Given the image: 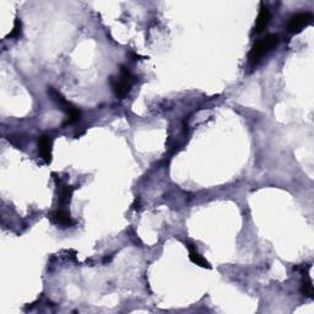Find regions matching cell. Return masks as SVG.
Listing matches in <instances>:
<instances>
[{"label":"cell","instance_id":"obj_8","mask_svg":"<svg viewBox=\"0 0 314 314\" xmlns=\"http://www.w3.org/2000/svg\"><path fill=\"white\" fill-rule=\"evenodd\" d=\"M185 245H187V248L189 249V259L192 260L193 263L197 264V265H199L200 268H205V269H210V264L207 262V259H204V258L202 257V255L198 253L197 248L194 247V244H190V243H185Z\"/></svg>","mask_w":314,"mask_h":314},{"label":"cell","instance_id":"obj_2","mask_svg":"<svg viewBox=\"0 0 314 314\" xmlns=\"http://www.w3.org/2000/svg\"><path fill=\"white\" fill-rule=\"evenodd\" d=\"M279 36L276 34H270L265 36V38L260 39L253 46V48L249 52V60L252 63L258 62L260 58L264 57L266 53H269L274 47L278 46Z\"/></svg>","mask_w":314,"mask_h":314},{"label":"cell","instance_id":"obj_7","mask_svg":"<svg viewBox=\"0 0 314 314\" xmlns=\"http://www.w3.org/2000/svg\"><path fill=\"white\" fill-rule=\"evenodd\" d=\"M51 220L57 225L62 226H72L75 221L70 217V213L65 210H57L51 215Z\"/></svg>","mask_w":314,"mask_h":314},{"label":"cell","instance_id":"obj_4","mask_svg":"<svg viewBox=\"0 0 314 314\" xmlns=\"http://www.w3.org/2000/svg\"><path fill=\"white\" fill-rule=\"evenodd\" d=\"M312 20L313 16L310 12H298V14L293 15L290 19V21H288V32H291V34H298L305 27H307L312 22Z\"/></svg>","mask_w":314,"mask_h":314},{"label":"cell","instance_id":"obj_3","mask_svg":"<svg viewBox=\"0 0 314 314\" xmlns=\"http://www.w3.org/2000/svg\"><path fill=\"white\" fill-rule=\"evenodd\" d=\"M48 94L51 95L52 99L57 102V105L68 114L67 124H72V123H75L76 120H79L80 115H81L80 110L77 109L75 105L70 104V102H68L67 100L60 95V92H58L57 90H54L53 87H48Z\"/></svg>","mask_w":314,"mask_h":314},{"label":"cell","instance_id":"obj_5","mask_svg":"<svg viewBox=\"0 0 314 314\" xmlns=\"http://www.w3.org/2000/svg\"><path fill=\"white\" fill-rule=\"evenodd\" d=\"M269 22H270V11H269L266 5L262 4L260 5V11L258 14L257 21H255L254 29H253V35L262 34L264 30L268 27Z\"/></svg>","mask_w":314,"mask_h":314},{"label":"cell","instance_id":"obj_6","mask_svg":"<svg viewBox=\"0 0 314 314\" xmlns=\"http://www.w3.org/2000/svg\"><path fill=\"white\" fill-rule=\"evenodd\" d=\"M38 151L47 163L52 160V140L48 135H42L38 140Z\"/></svg>","mask_w":314,"mask_h":314},{"label":"cell","instance_id":"obj_11","mask_svg":"<svg viewBox=\"0 0 314 314\" xmlns=\"http://www.w3.org/2000/svg\"><path fill=\"white\" fill-rule=\"evenodd\" d=\"M21 29H22V25H21V20L16 19L15 20V24H14V29L12 31L7 35V37H11V38H17V37L21 36Z\"/></svg>","mask_w":314,"mask_h":314},{"label":"cell","instance_id":"obj_10","mask_svg":"<svg viewBox=\"0 0 314 314\" xmlns=\"http://www.w3.org/2000/svg\"><path fill=\"white\" fill-rule=\"evenodd\" d=\"M301 292L306 296V297H313V285H312V280H311L308 276H306L305 280L302 282V287H301Z\"/></svg>","mask_w":314,"mask_h":314},{"label":"cell","instance_id":"obj_9","mask_svg":"<svg viewBox=\"0 0 314 314\" xmlns=\"http://www.w3.org/2000/svg\"><path fill=\"white\" fill-rule=\"evenodd\" d=\"M74 190H75V187H70V185H64V187H63V189L60 190V194H59L60 205L69 204L70 200H71Z\"/></svg>","mask_w":314,"mask_h":314},{"label":"cell","instance_id":"obj_1","mask_svg":"<svg viewBox=\"0 0 314 314\" xmlns=\"http://www.w3.org/2000/svg\"><path fill=\"white\" fill-rule=\"evenodd\" d=\"M134 82L135 76L129 71V69H128L127 67H124V65L120 67L119 76L110 77V85H112L113 91H114L115 96L120 100H123L128 94H129Z\"/></svg>","mask_w":314,"mask_h":314}]
</instances>
